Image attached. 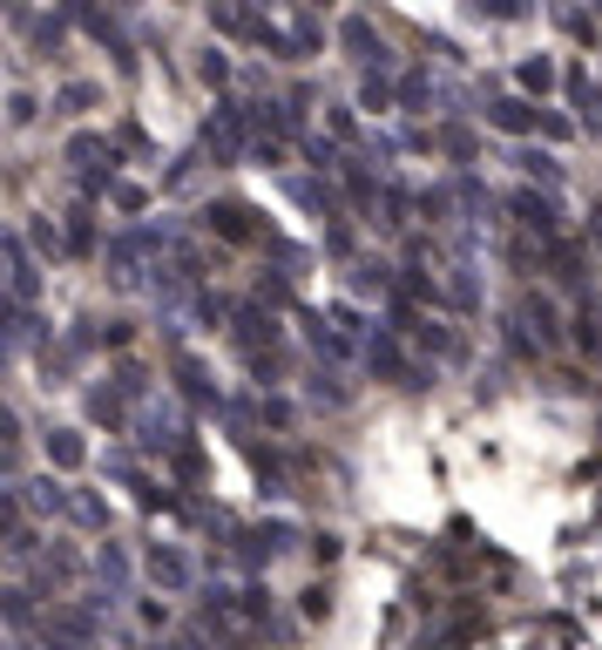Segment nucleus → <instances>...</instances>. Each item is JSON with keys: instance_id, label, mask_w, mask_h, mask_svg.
Wrapping results in <instances>:
<instances>
[{"instance_id": "1", "label": "nucleus", "mask_w": 602, "mask_h": 650, "mask_svg": "<svg viewBox=\"0 0 602 650\" xmlns=\"http://www.w3.org/2000/svg\"><path fill=\"white\" fill-rule=\"evenodd\" d=\"M204 217H210V230L230 237V244H278L272 224H265V210H250V204H237V197H217Z\"/></svg>"}, {"instance_id": "2", "label": "nucleus", "mask_w": 602, "mask_h": 650, "mask_svg": "<svg viewBox=\"0 0 602 650\" xmlns=\"http://www.w3.org/2000/svg\"><path fill=\"white\" fill-rule=\"evenodd\" d=\"M68 162H75V177H81V190H109L116 177H109V162H116V149L102 142V136H75L68 142Z\"/></svg>"}, {"instance_id": "3", "label": "nucleus", "mask_w": 602, "mask_h": 650, "mask_svg": "<svg viewBox=\"0 0 602 650\" xmlns=\"http://www.w3.org/2000/svg\"><path fill=\"white\" fill-rule=\"evenodd\" d=\"M142 569L156 590H190V555L177 542H142Z\"/></svg>"}, {"instance_id": "4", "label": "nucleus", "mask_w": 602, "mask_h": 650, "mask_svg": "<svg viewBox=\"0 0 602 650\" xmlns=\"http://www.w3.org/2000/svg\"><path fill=\"white\" fill-rule=\"evenodd\" d=\"M522 318H529V333H514V339H522L529 353H535V346H562V312H555L542 292H522Z\"/></svg>"}, {"instance_id": "5", "label": "nucleus", "mask_w": 602, "mask_h": 650, "mask_svg": "<svg viewBox=\"0 0 602 650\" xmlns=\"http://www.w3.org/2000/svg\"><path fill=\"white\" fill-rule=\"evenodd\" d=\"M338 41H346V55L366 68V75H379V61H386V48H379V28L373 21H359V14H346L338 21Z\"/></svg>"}, {"instance_id": "6", "label": "nucleus", "mask_w": 602, "mask_h": 650, "mask_svg": "<svg viewBox=\"0 0 602 650\" xmlns=\"http://www.w3.org/2000/svg\"><path fill=\"white\" fill-rule=\"evenodd\" d=\"M237 346H244V360L250 353H278V318L265 305H244L237 312Z\"/></svg>"}, {"instance_id": "7", "label": "nucleus", "mask_w": 602, "mask_h": 650, "mask_svg": "<svg viewBox=\"0 0 602 650\" xmlns=\"http://www.w3.org/2000/svg\"><path fill=\"white\" fill-rule=\"evenodd\" d=\"M204 149H210L217 162H237V156H244V116H237V109H217V116L204 122Z\"/></svg>"}, {"instance_id": "8", "label": "nucleus", "mask_w": 602, "mask_h": 650, "mask_svg": "<svg viewBox=\"0 0 602 650\" xmlns=\"http://www.w3.org/2000/svg\"><path fill=\"white\" fill-rule=\"evenodd\" d=\"M41 643H48V650H96L89 610H75V617H48V623H41Z\"/></svg>"}, {"instance_id": "9", "label": "nucleus", "mask_w": 602, "mask_h": 650, "mask_svg": "<svg viewBox=\"0 0 602 650\" xmlns=\"http://www.w3.org/2000/svg\"><path fill=\"white\" fill-rule=\"evenodd\" d=\"M41 447H48V461H55V467H81V461H89V441H81L75 427H48V434H41Z\"/></svg>"}, {"instance_id": "10", "label": "nucleus", "mask_w": 602, "mask_h": 650, "mask_svg": "<svg viewBox=\"0 0 602 650\" xmlns=\"http://www.w3.org/2000/svg\"><path fill=\"white\" fill-rule=\"evenodd\" d=\"M89 421H96V427H109V434H116V427H122V421H129V400H122V393H116V386H89Z\"/></svg>"}, {"instance_id": "11", "label": "nucleus", "mask_w": 602, "mask_h": 650, "mask_svg": "<svg viewBox=\"0 0 602 650\" xmlns=\"http://www.w3.org/2000/svg\"><path fill=\"white\" fill-rule=\"evenodd\" d=\"M75 569H81V555H75L68 542H55V549H41V555H34V583H68Z\"/></svg>"}, {"instance_id": "12", "label": "nucleus", "mask_w": 602, "mask_h": 650, "mask_svg": "<svg viewBox=\"0 0 602 650\" xmlns=\"http://www.w3.org/2000/svg\"><path fill=\"white\" fill-rule=\"evenodd\" d=\"M0 333H8L14 346H41V312H28V305H0Z\"/></svg>"}, {"instance_id": "13", "label": "nucleus", "mask_w": 602, "mask_h": 650, "mask_svg": "<svg viewBox=\"0 0 602 650\" xmlns=\"http://www.w3.org/2000/svg\"><path fill=\"white\" fill-rule=\"evenodd\" d=\"M514 217H522L535 237H555V204H549V197H535V190H514Z\"/></svg>"}, {"instance_id": "14", "label": "nucleus", "mask_w": 602, "mask_h": 650, "mask_svg": "<svg viewBox=\"0 0 602 650\" xmlns=\"http://www.w3.org/2000/svg\"><path fill=\"white\" fill-rule=\"evenodd\" d=\"M177 386H184L197 406H217V386H210V373H204L197 360H177Z\"/></svg>"}, {"instance_id": "15", "label": "nucleus", "mask_w": 602, "mask_h": 650, "mask_svg": "<svg viewBox=\"0 0 602 650\" xmlns=\"http://www.w3.org/2000/svg\"><path fill=\"white\" fill-rule=\"evenodd\" d=\"M0 617H8L14 630H28L34 623V590H0Z\"/></svg>"}, {"instance_id": "16", "label": "nucleus", "mask_w": 602, "mask_h": 650, "mask_svg": "<svg viewBox=\"0 0 602 650\" xmlns=\"http://www.w3.org/2000/svg\"><path fill=\"white\" fill-rule=\"evenodd\" d=\"M522 170H529L542 190H555V184H562V170H555V156H549V149H522Z\"/></svg>"}, {"instance_id": "17", "label": "nucleus", "mask_w": 602, "mask_h": 650, "mask_svg": "<svg viewBox=\"0 0 602 650\" xmlns=\"http://www.w3.org/2000/svg\"><path fill=\"white\" fill-rule=\"evenodd\" d=\"M68 515H75L81 529H109V502H102V495H75Z\"/></svg>"}, {"instance_id": "18", "label": "nucleus", "mask_w": 602, "mask_h": 650, "mask_svg": "<svg viewBox=\"0 0 602 650\" xmlns=\"http://www.w3.org/2000/svg\"><path fill=\"white\" fill-rule=\"evenodd\" d=\"M305 333H312V346H318L325 360H346V339H338V333H332L325 318H305Z\"/></svg>"}, {"instance_id": "19", "label": "nucleus", "mask_w": 602, "mask_h": 650, "mask_svg": "<svg viewBox=\"0 0 602 650\" xmlns=\"http://www.w3.org/2000/svg\"><path fill=\"white\" fill-rule=\"evenodd\" d=\"M230 610H237L244 623H265V610H272V597H265V590H257V583H250L244 597H230Z\"/></svg>"}, {"instance_id": "20", "label": "nucleus", "mask_w": 602, "mask_h": 650, "mask_svg": "<svg viewBox=\"0 0 602 650\" xmlns=\"http://www.w3.org/2000/svg\"><path fill=\"white\" fill-rule=\"evenodd\" d=\"M75 224H68V237H61V252H89L96 244V224H89V210H68Z\"/></svg>"}, {"instance_id": "21", "label": "nucleus", "mask_w": 602, "mask_h": 650, "mask_svg": "<svg viewBox=\"0 0 602 650\" xmlns=\"http://www.w3.org/2000/svg\"><path fill=\"white\" fill-rule=\"evenodd\" d=\"M373 210H379L373 224H386V230H399V224H406V197H399V190H379V204H373Z\"/></svg>"}, {"instance_id": "22", "label": "nucleus", "mask_w": 602, "mask_h": 650, "mask_svg": "<svg viewBox=\"0 0 602 650\" xmlns=\"http://www.w3.org/2000/svg\"><path fill=\"white\" fill-rule=\"evenodd\" d=\"M549 81H555V68H549L542 55H529V61H522V89H529V96H542Z\"/></svg>"}, {"instance_id": "23", "label": "nucleus", "mask_w": 602, "mask_h": 650, "mask_svg": "<svg viewBox=\"0 0 602 650\" xmlns=\"http://www.w3.org/2000/svg\"><path fill=\"white\" fill-rule=\"evenodd\" d=\"M494 122L501 129H535V109L529 102H494Z\"/></svg>"}, {"instance_id": "24", "label": "nucleus", "mask_w": 602, "mask_h": 650, "mask_svg": "<svg viewBox=\"0 0 602 650\" xmlns=\"http://www.w3.org/2000/svg\"><path fill=\"white\" fill-rule=\"evenodd\" d=\"M28 244H34V252H48V258H61V230H55L48 217H34V224H28Z\"/></svg>"}, {"instance_id": "25", "label": "nucleus", "mask_w": 602, "mask_h": 650, "mask_svg": "<svg viewBox=\"0 0 602 650\" xmlns=\"http://www.w3.org/2000/svg\"><path fill=\"white\" fill-rule=\"evenodd\" d=\"M109 204H116V210H129V217H136V210H142V204H149V190H142V184H109Z\"/></svg>"}, {"instance_id": "26", "label": "nucleus", "mask_w": 602, "mask_h": 650, "mask_svg": "<svg viewBox=\"0 0 602 650\" xmlns=\"http://www.w3.org/2000/svg\"><path fill=\"white\" fill-rule=\"evenodd\" d=\"M96 569H102V583H122L129 577V555L122 549H96Z\"/></svg>"}, {"instance_id": "27", "label": "nucleus", "mask_w": 602, "mask_h": 650, "mask_svg": "<svg viewBox=\"0 0 602 650\" xmlns=\"http://www.w3.org/2000/svg\"><path fill=\"white\" fill-rule=\"evenodd\" d=\"M197 75L210 81V89H224V81H230V61H224V55L210 48V55H197Z\"/></svg>"}, {"instance_id": "28", "label": "nucleus", "mask_w": 602, "mask_h": 650, "mask_svg": "<svg viewBox=\"0 0 602 650\" xmlns=\"http://www.w3.org/2000/svg\"><path fill=\"white\" fill-rule=\"evenodd\" d=\"M353 292H386V265H353Z\"/></svg>"}, {"instance_id": "29", "label": "nucleus", "mask_w": 602, "mask_h": 650, "mask_svg": "<svg viewBox=\"0 0 602 650\" xmlns=\"http://www.w3.org/2000/svg\"><path fill=\"white\" fill-rule=\"evenodd\" d=\"M14 529H21V502L0 487V542H14Z\"/></svg>"}, {"instance_id": "30", "label": "nucleus", "mask_w": 602, "mask_h": 650, "mask_svg": "<svg viewBox=\"0 0 602 650\" xmlns=\"http://www.w3.org/2000/svg\"><path fill=\"white\" fill-rule=\"evenodd\" d=\"M61 109L75 116V109H96V89H89V81H68V89H61Z\"/></svg>"}, {"instance_id": "31", "label": "nucleus", "mask_w": 602, "mask_h": 650, "mask_svg": "<svg viewBox=\"0 0 602 650\" xmlns=\"http://www.w3.org/2000/svg\"><path fill=\"white\" fill-rule=\"evenodd\" d=\"M142 380H149V373H142L136 360H122V366H116V393H122V400H129V393H142Z\"/></svg>"}, {"instance_id": "32", "label": "nucleus", "mask_w": 602, "mask_h": 650, "mask_svg": "<svg viewBox=\"0 0 602 650\" xmlns=\"http://www.w3.org/2000/svg\"><path fill=\"white\" fill-rule=\"evenodd\" d=\"M292 190H298V204H312V210H332V190H325V184H305V177H298Z\"/></svg>"}, {"instance_id": "33", "label": "nucleus", "mask_w": 602, "mask_h": 650, "mask_svg": "<svg viewBox=\"0 0 602 650\" xmlns=\"http://www.w3.org/2000/svg\"><path fill=\"white\" fill-rule=\"evenodd\" d=\"M28 35H34L41 48H55V41H61V21H55V14H41V21H28Z\"/></svg>"}, {"instance_id": "34", "label": "nucleus", "mask_w": 602, "mask_h": 650, "mask_svg": "<svg viewBox=\"0 0 602 650\" xmlns=\"http://www.w3.org/2000/svg\"><path fill=\"white\" fill-rule=\"evenodd\" d=\"M399 96H406V102H426V96H434V81H426V75H406Z\"/></svg>"}, {"instance_id": "35", "label": "nucleus", "mask_w": 602, "mask_h": 650, "mask_svg": "<svg viewBox=\"0 0 602 650\" xmlns=\"http://www.w3.org/2000/svg\"><path fill=\"white\" fill-rule=\"evenodd\" d=\"M34 502H41V509H68V495H61L55 481H34Z\"/></svg>"}, {"instance_id": "36", "label": "nucleus", "mask_w": 602, "mask_h": 650, "mask_svg": "<svg viewBox=\"0 0 602 650\" xmlns=\"http://www.w3.org/2000/svg\"><path fill=\"white\" fill-rule=\"evenodd\" d=\"M420 346H426V353H441V346H447V333H441L434 318H420Z\"/></svg>"}, {"instance_id": "37", "label": "nucleus", "mask_w": 602, "mask_h": 650, "mask_svg": "<svg viewBox=\"0 0 602 650\" xmlns=\"http://www.w3.org/2000/svg\"><path fill=\"white\" fill-rule=\"evenodd\" d=\"M116 142H122V149H136V156H149V136H142V129H136V122H129V129H122V136H116Z\"/></svg>"}, {"instance_id": "38", "label": "nucleus", "mask_w": 602, "mask_h": 650, "mask_svg": "<svg viewBox=\"0 0 602 650\" xmlns=\"http://www.w3.org/2000/svg\"><path fill=\"white\" fill-rule=\"evenodd\" d=\"M14 434H21V427H14V414L0 406V447H14Z\"/></svg>"}]
</instances>
